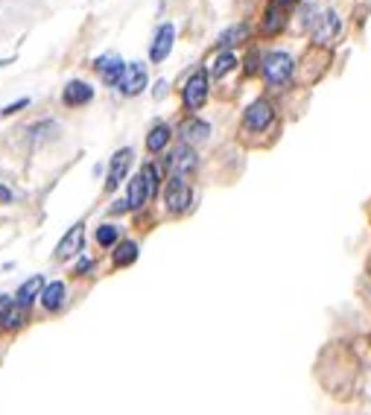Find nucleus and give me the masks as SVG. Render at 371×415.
I'll use <instances>...</instances> for the list:
<instances>
[{"instance_id":"nucleus-19","label":"nucleus","mask_w":371,"mask_h":415,"mask_svg":"<svg viewBox=\"0 0 371 415\" xmlns=\"http://www.w3.org/2000/svg\"><path fill=\"white\" fill-rule=\"evenodd\" d=\"M138 260V243L132 240H126L117 246V252H115V263L117 267H129V263H135Z\"/></svg>"},{"instance_id":"nucleus-4","label":"nucleus","mask_w":371,"mask_h":415,"mask_svg":"<svg viewBox=\"0 0 371 415\" xmlns=\"http://www.w3.org/2000/svg\"><path fill=\"white\" fill-rule=\"evenodd\" d=\"M182 97H184V106H187L190 111L202 108V106H205V99H208V73H205V71H196V73H193V76L184 82Z\"/></svg>"},{"instance_id":"nucleus-12","label":"nucleus","mask_w":371,"mask_h":415,"mask_svg":"<svg viewBox=\"0 0 371 415\" xmlns=\"http://www.w3.org/2000/svg\"><path fill=\"white\" fill-rule=\"evenodd\" d=\"M336 32H340V18H336V12H325L313 27V38L319 44H330L336 38Z\"/></svg>"},{"instance_id":"nucleus-6","label":"nucleus","mask_w":371,"mask_h":415,"mask_svg":"<svg viewBox=\"0 0 371 415\" xmlns=\"http://www.w3.org/2000/svg\"><path fill=\"white\" fill-rule=\"evenodd\" d=\"M147 64L143 62H132V64H126V73H123V79H120V91L126 94V97H135V94H140L143 88H147Z\"/></svg>"},{"instance_id":"nucleus-16","label":"nucleus","mask_w":371,"mask_h":415,"mask_svg":"<svg viewBox=\"0 0 371 415\" xmlns=\"http://www.w3.org/2000/svg\"><path fill=\"white\" fill-rule=\"evenodd\" d=\"M41 287H44V278H41V275H32L27 284H21V290L15 293V304L29 307V304L38 298V290H41Z\"/></svg>"},{"instance_id":"nucleus-14","label":"nucleus","mask_w":371,"mask_h":415,"mask_svg":"<svg viewBox=\"0 0 371 415\" xmlns=\"http://www.w3.org/2000/svg\"><path fill=\"white\" fill-rule=\"evenodd\" d=\"M179 135H182V141H184V143L190 146V143H196V141H205L208 135H211V126H208L205 120H199V118H193V120H184V123H182Z\"/></svg>"},{"instance_id":"nucleus-1","label":"nucleus","mask_w":371,"mask_h":415,"mask_svg":"<svg viewBox=\"0 0 371 415\" xmlns=\"http://www.w3.org/2000/svg\"><path fill=\"white\" fill-rule=\"evenodd\" d=\"M158 190V170L155 164H143L140 173L132 178V185H129V193H126V205L138 211L150 202V196Z\"/></svg>"},{"instance_id":"nucleus-13","label":"nucleus","mask_w":371,"mask_h":415,"mask_svg":"<svg viewBox=\"0 0 371 415\" xmlns=\"http://www.w3.org/2000/svg\"><path fill=\"white\" fill-rule=\"evenodd\" d=\"M91 97H94V88L82 79H73V82L64 85V103L68 106H85Z\"/></svg>"},{"instance_id":"nucleus-2","label":"nucleus","mask_w":371,"mask_h":415,"mask_svg":"<svg viewBox=\"0 0 371 415\" xmlns=\"http://www.w3.org/2000/svg\"><path fill=\"white\" fill-rule=\"evenodd\" d=\"M293 71H296L293 56L281 53V50H275V53H269L263 59V76H266V82L272 88H284L289 82V76H293Z\"/></svg>"},{"instance_id":"nucleus-24","label":"nucleus","mask_w":371,"mask_h":415,"mask_svg":"<svg viewBox=\"0 0 371 415\" xmlns=\"http://www.w3.org/2000/svg\"><path fill=\"white\" fill-rule=\"evenodd\" d=\"M24 106H29V99L24 97V99H18V103H15V106H6L3 111H0V114H15V111H18V108H24Z\"/></svg>"},{"instance_id":"nucleus-7","label":"nucleus","mask_w":371,"mask_h":415,"mask_svg":"<svg viewBox=\"0 0 371 415\" xmlns=\"http://www.w3.org/2000/svg\"><path fill=\"white\" fill-rule=\"evenodd\" d=\"M272 118H275V108H272V103H266V99H254V103L246 108V126L252 132H263Z\"/></svg>"},{"instance_id":"nucleus-26","label":"nucleus","mask_w":371,"mask_h":415,"mask_svg":"<svg viewBox=\"0 0 371 415\" xmlns=\"http://www.w3.org/2000/svg\"><path fill=\"white\" fill-rule=\"evenodd\" d=\"M275 6H293V3H298V0H272Z\"/></svg>"},{"instance_id":"nucleus-11","label":"nucleus","mask_w":371,"mask_h":415,"mask_svg":"<svg viewBox=\"0 0 371 415\" xmlns=\"http://www.w3.org/2000/svg\"><path fill=\"white\" fill-rule=\"evenodd\" d=\"M196 153H193V146H187V143H182L175 153L170 155V170H173V176H187V173H193L196 170Z\"/></svg>"},{"instance_id":"nucleus-9","label":"nucleus","mask_w":371,"mask_h":415,"mask_svg":"<svg viewBox=\"0 0 371 415\" xmlns=\"http://www.w3.org/2000/svg\"><path fill=\"white\" fill-rule=\"evenodd\" d=\"M132 158H135V153L129 146H123V149H117L115 153V158H111V167H108V190H115V188H120V181L126 178V173H129V164H132Z\"/></svg>"},{"instance_id":"nucleus-20","label":"nucleus","mask_w":371,"mask_h":415,"mask_svg":"<svg viewBox=\"0 0 371 415\" xmlns=\"http://www.w3.org/2000/svg\"><path fill=\"white\" fill-rule=\"evenodd\" d=\"M249 36V27L246 24H240V27H231V29H225L222 36H219V47H231V44H240Z\"/></svg>"},{"instance_id":"nucleus-23","label":"nucleus","mask_w":371,"mask_h":415,"mask_svg":"<svg viewBox=\"0 0 371 415\" xmlns=\"http://www.w3.org/2000/svg\"><path fill=\"white\" fill-rule=\"evenodd\" d=\"M117 237H120V231H117L115 225H100V228H96V243H100L103 248L115 246V243H117Z\"/></svg>"},{"instance_id":"nucleus-17","label":"nucleus","mask_w":371,"mask_h":415,"mask_svg":"<svg viewBox=\"0 0 371 415\" xmlns=\"http://www.w3.org/2000/svg\"><path fill=\"white\" fill-rule=\"evenodd\" d=\"M167 141H170V126L158 123V126H152V132L147 135V149H150V153H161V149L167 146Z\"/></svg>"},{"instance_id":"nucleus-27","label":"nucleus","mask_w":371,"mask_h":415,"mask_svg":"<svg viewBox=\"0 0 371 415\" xmlns=\"http://www.w3.org/2000/svg\"><path fill=\"white\" fill-rule=\"evenodd\" d=\"M0 199H3V202H9V199H12V193H9L6 188H0Z\"/></svg>"},{"instance_id":"nucleus-22","label":"nucleus","mask_w":371,"mask_h":415,"mask_svg":"<svg viewBox=\"0 0 371 415\" xmlns=\"http://www.w3.org/2000/svg\"><path fill=\"white\" fill-rule=\"evenodd\" d=\"M234 64H237V56L234 53H219L217 62H214V68H211V73L214 76H225V73L234 68Z\"/></svg>"},{"instance_id":"nucleus-15","label":"nucleus","mask_w":371,"mask_h":415,"mask_svg":"<svg viewBox=\"0 0 371 415\" xmlns=\"http://www.w3.org/2000/svg\"><path fill=\"white\" fill-rule=\"evenodd\" d=\"M64 295H68V290H64L61 281H53V284H47L44 293H41V304H44V310H50V313L61 310V307H64Z\"/></svg>"},{"instance_id":"nucleus-5","label":"nucleus","mask_w":371,"mask_h":415,"mask_svg":"<svg viewBox=\"0 0 371 415\" xmlns=\"http://www.w3.org/2000/svg\"><path fill=\"white\" fill-rule=\"evenodd\" d=\"M82 248H85V225L76 223V225L68 231V234L59 240L56 258H59V260H71V258H76L79 252H82Z\"/></svg>"},{"instance_id":"nucleus-18","label":"nucleus","mask_w":371,"mask_h":415,"mask_svg":"<svg viewBox=\"0 0 371 415\" xmlns=\"http://www.w3.org/2000/svg\"><path fill=\"white\" fill-rule=\"evenodd\" d=\"M0 322H3V328H21L24 322H27V313H24V307L21 304H9L3 313H0Z\"/></svg>"},{"instance_id":"nucleus-21","label":"nucleus","mask_w":371,"mask_h":415,"mask_svg":"<svg viewBox=\"0 0 371 415\" xmlns=\"http://www.w3.org/2000/svg\"><path fill=\"white\" fill-rule=\"evenodd\" d=\"M284 24H286V18L281 15V6H272V9L266 12V21H263V32H266V36H272V32L284 29Z\"/></svg>"},{"instance_id":"nucleus-8","label":"nucleus","mask_w":371,"mask_h":415,"mask_svg":"<svg viewBox=\"0 0 371 415\" xmlns=\"http://www.w3.org/2000/svg\"><path fill=\"white\" fill-rule=\"evenodd\" d=\"M94 68L100 71V76H103L106 85H120V79H123V73H126V64H123V59H120L117 53L100 56V59H96Z\"/></svg>"},{"instance_id":"nucleus-25","label":"nucleus","mask_w":371,"mask_h":415,"mask_svg":"<svg viewBox=\"0 0 371 415\" xmlns=\"http://www.w3.org/2000/svg\"><path fill=\"white\" fill-rule=\"evenodd\" d=\"M91 267H94V263H91L88 258H82V260H79V263H76V275H82V272H88Z\"/></svg>"},{"instance_id":"nucleus-3","label":"nucleus","mask_w":371,"mask_h":415,"mask_svg":"<svg viewBox=\"0 0 371 415\" xmlns=\"http://www.w3.org/2000/svg\"><path fill=\"white\" fill-rule=\"evenodd\" d=\"M164 202H167V208H170L173 213H182V211L190 208V202H193V190H190V185L184 181V176H170V181H167V193H164Z\"/></svg>"},{"instance_id":"nucleus-10","label":"nucleus","mask_w":371,"mask_h":415,"mask_svg":"<svg viewBox=\"0 0 371 415\" xmlns=\"http://www.w3.org/2000/svg\"><path fill=\"white\" fill-rule=\"evenodd\" d=\"M173 41H175V27L173 24H161L158 32H155V41L150 47V59L152 62H164L173 50Z\"/></svg>"}]
</instances>
